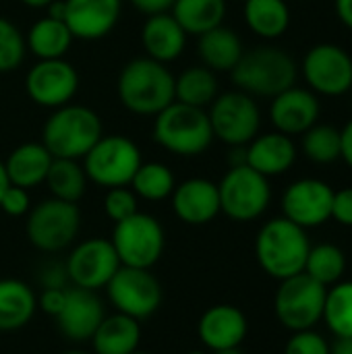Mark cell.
<instances>
[{
  "label": "cell",
  "mask_w": 352,
  "mask_h": 354,
  "mask_svg": "<svg viewBox=\"0 0 352 354\" xmlns=\"http://www.w3.org/2000/svg\"><path fill=\"white\" fill-rule=\"evenodd\" d=\"M104 212L106 216L116 224L122 222L127 218H131L133 214L139 212L137 207V195L133 193L131 187H114L108 189L106 197H104Z\"/></svg>",
  "instance_id": "cell-38"
},
{
  "label": "cell",
  "mask_w": 352,
  "mask_h": 354,
  "mask_svg": "<svg viewBox=\"0 0 352 354\" xmlns=\"http://www.w3.org/2000/svg\"><path fill=\"white\" fill-rule=\"evenodd\" d=\"M122 0H64V23L73 37L95 41L120 21Z\"/></svg>",
  "instance_id": "cell-19"
},
{
  "label": "cell",
  "mask_w": 352,
  "mask_h": 354,
  "mask_svg": "<svg viewBox=\"0 0 352 354\" xmlns=\"http://www.w3.org/2000/svg\"><path fill=\"white\" fill-rule=\"evenodd\" d=\"M137 10L149 15H158V12H168L174 4V0H129Z\"/></svg>",
  "instance_id": "cell-44"
},
{
  "label": "cell",
  "mask_w": 352,
  "mask_h": 354,
  "mask_svg": "<svg viewBox=\"0 0 352 354\" xmlns=\"http://www.w3.org/2000/svg\"><path fill=\"white\" fill-rule=\"evenodd\" d=\"M141 162V151L135 141L124 135H102L83 156V170L93 185L114 189L129 187Z\"/></svg>",
  "instance_id": "cell-6"
},
{
  "label": "cell",
  "mask_w": 352,
  "mask_h": 354,
  "mask_svg": "<svg viewBox=\"0 0 352 354\" xmlns=\"http://www.w3.org/2000/svg\"><path fill=\"white\" fill-rule=\"evenodd\" d=\"M309 278H313L315 282H319L322 286L330 288L334 284H338L344 278L346 272V255L344 251L334 245V243H322L309 249L307 261H305V270H303Z\"/></svg>",
  "instance_id": "cell-33"
},
{
  "label": "cell",
  "mask_w": 352,
  "mask_h": 354,
  "mask_svg": "<svg viewBox=\"0 0 352 354\" xmlns=\"http://www.w3.org/2000/svg\"><path fill=\"white\" fill-rule=\"evenodd\" d=\"M21 2L29 8H46L52 0H21Z\"/></svg>",
  "instance_id": "cell-50"
},
{
  "label": "cell",
  "mask_w": 352,
  "mask_h": 354,
  "mask_svg": "<svg viewBox=\"0 0 352 354\" xmlns=\"http://www.w3.org/2000/svg\"><path fill=\"white\" fill-rule=\"evenodd\" d=\"M311 241L305 228L284 216L268 220L255 236L259 268L274 280H286L305 270Z\"/></svg>",
  "instance_id": "cell-2"
},
{
  "label": "cell",
  "mask_w": 352,
  "mask_h": 354,
  "mask_svg": "<svg viewBox=\"0 0 352 354\" xmlns=\"http://www.w3.org/2000/svg\"><path fill=\"white\" fill-rule=\"evenodd\" d=\"M133 193L145 201H164L172 195L176 180L172 170L162 162H141L131 185Z\"/></svg>",
  "instance_id": "cell-35"
},
{
  "label": "cell",
  "mask_w": 352,
  "mask_h": 354,
  "mask_svg": "<svg viewBox=\"0 0 352 354\" xmlns=\"http://www.w3.org/2000/svg\"><path fill=\"white\" fill-rule=\"evenodd\" d=\"M334 189L322 178H299L282 193V216L297 226L311 230L332 220Z\"/></svg>",
  "instance_id": "cell-16"
},
{
  "label": "cell",
  "mask_w": 352,
  "mask_h": 354,
  "mask_svg": "<svg viewBox=\"0 0 352 354\" xmlns=\"http://www.w3.org/2000/svg\"><path fill=\"white\" fill-rule=\"evenodd\" d=\"M89 342L93 354H131L139 351L141 326L137 319L122 313L106 315Z\"/></svg>",
  "instance_id": "cell-26"
},
{
  "label": "cell",
  "mask_w": 352,
  "mask_h": 354,
  "mask_svg": "<svg viewBox=\"0 0 352 354\" xmlns=\"http://www.w3.org/2000/svg\"><path fill=\"white\" fill-rule=\"evenodd\" d=\"M243 17L247 27L261 39L282 37L290 27V6L286 0H243Z\"/></svg>",
  "instance_id": "cell-28"
},
{
  "label": "cell",
  "mask_w": 352,
  "mask_h": 354,
  "mask_svg": "<svg viewBox=\"0 0 352 354\" xmlns=\"http://www.w3.org/2000/svg\"><path fill=\"white\" fill-rule=\"evenodd\" d=\"M187 44V33L170 12L149 15L141 27V46L145 56L168 64L176 60Z\"/></svg>",
  "instance_id": "cell-23"
},
{
  "label": "cell",
  "mask_w": 352,
  "mask_h": 354,
  "mask_svg": "<svg viewBox=\"0 0 352 354\" xmlns=\"http://www.w3.org/2000/svg\"><path fill=\"white\" fill-rule=\"evenodd\" d=\"M328 288L309 278L305 272L280 280V286L274 297L276 319L288 332L315 330L324 317Z\"/></svg>",
  "instance_id": "cell-9"
},
{
  "label": "cell",
  "mask_w": 352,
  "mask_h": 354,
  "mask_svg": "<svg viewBox=\"0 0 352 354\" xmlns=\"http://www.w3.org/2000/svg\"><path fill=\"white\" fill-rule=\"evenodd\" d=\"M245 52L243 39L239 33L226 25L214 27L197 37V54L214 73H230Z\"/></svg>",
  "instance_id": "cell-25"
},
{
  "label": "cell",
  "mask_w": 352,
  "mask_h": 354,
  "mask_svg": "<svg viewBox=\"0 0 352 354\" xmlns=\"http://www.w3.org/2000/svg\"><path fill=\"white\" fill-rule=\"evenodd\" d=\"M212 354H245L241 351V346H237V348H226V351H218V353H212Z\"/></svg>",
  "instance_id": "cell-51"
},
{
  "label": "cell",
  "mask_w": 352,
  "mask_h": 354,
  "mask_svg": "<svg viewBox=\"0 0 352 354\" xmlns=\"http://www.w3.org/2000/svg\"><path fill=\"white\" fill-rule=\"evenodd\" d=\"M247 332V317L234 305H214L197 322V336L212 353L241 346Z\"/></svg>",
  "instance_id": "cell-21"
},
{
  "label": "cell",
  "mask_w": 352,
  "mask_h": 354,
  "mask_svg": "<svg viewBox=\"0 0 352 354\" xmlns=\"http://www.w3.org/2000/svg\"><path fill=\"white\" fill-rule=\"evenodd\" d=\"M81 228V212L77 203L60 199H44L27 214V241L41 253H58L68 249Z\"/></svg>",
  "instance_id": "cell-8"
},
{
  "label": "cell",
  "mask_w": 352,
  "mask_h": 354,
  "mask_svg": "<svg viewBox=\"0 0 352 354\" xmlns=\"http://www.w3.org/2000/svg\"><path fill=\"white\" fill-rule=\"evenodd\" d=\"M207 116L214 137L228 147H245L261 129V110L257 100L241 89L218 93L210 104Z\"/></svg>",
  "instance_id": "cell-11"
},
{
  "label": "cell",
  "mask_w": 352,
  "mask_h": 354,
  "mask_svg": "<svg viewBox=\"0 0 352 354\" xmlns=\"http://www.w3.org/2000/svg\"><path fill=\"white\" fill-rule=\"evenodd\" d=\"M237 89L253 97H274L280 91L297 85L299 64L278 46H257L245 50L237 66L230 71Z\"/></svg>",
  "instance_id": "cell-3"
},
{
  "label": "cell",
  "mask_w": 352,
  "mask_h": 354,
  "mask_svg": "<svg viewBox=\"0 0 352 354\" xmlns=\"http://www.w3.org/2000/svg\"><path fill=\"white\" fill-rule=\"evenodd\" d=\"M334 12L338 21L352 31V0H334Z\"/></svg>",
  "instance_id": "cell-46"
},
{
  "label": "cell",
  "mask_w": 352,
  "mask_h": 354,
  "mask_svg": "<svg viewBox=\"0 0 352 354\" xmlns=\"http://www.w3.org/2000/svg\"><path fill=\"white\" fill-rule=\"evenodd\" d=\"M322 322L334 336L352 338V280H340L328 288Z\"/></svg>",
  "instance_id": "cell-36"
},
{
  "label": "cell",
  "mask_w": 352,
  "mask_h": 354,
  "mask_svg": "<svg viewBox=\"0 0 352 354\" xmlns=\"http://www.w3.org/2000/svg\"><path fill=\"white\" fill-rule=\"evenodd\" d=\"M120 266L151 270L166 247L162 224L149 214H133L131 218L116 222L110 239Z\"/></svg>",
  "instance_id": "cell-10"
},
{
  "label": "cell",
  "mask_w": 352,
  "mask_h": 354,
  "mask_svg": "<svg viewBox=\"0 0 352 354\" xmlns=\"http://www.w3.org/2000/svg\"><path fill=\"white\" fill-rule=\"evenodd\" d=\"M25 52V35L12 21L0 17V73L15 71L23 62Z\"/></svg>",
  "instance_id": "cell-37"
},
{
  "label": "cell",
  "mask_w": 352,
  "mask_h": 354,
  "mask_svg": "<svg viewBox=\"0 0 352 354\" xmlns=\"http://www.w3.org/2000/svg\"><path fill=\"white\" fill-rule=\"evenodd\" d=\"M39 284L41 288H66L68 276L66 268L60 263H48L39 270Z\"/></svg>",
  "instance_id": "cell-43"
},
{
  "label": "cell",
  "mask_w": 352,
  "mask_h": 354,
  "mask_svg": "<svg viewBox=\"0 0 352 354\" xmlns=\"http://www.w3.org/2000/svg\"><path fill=\"white\" fill-rule=\"evenodd\" d=\"M172 209L176 218L189 226L210 224L220 212L218 185L210 178H187L172 191Z\"/></svg>",
  "instance_id": "cell-20"
},
{
  "label": "cell",
  "mask_w": 352,
  "mask_h": 354,
  "mask_svg": "<svg viewBox=\"0 0 352 354\" xmlns=\"http://www.w3.org/2000/svg\"><path fill=\"white\" fill-rule=\"evenodd\" d=\"M104 317H106V309L100 297L95 295V290L71 286L66 288L64 305L54 319L60 334L66 340L81 344L91 340L93 332L98 330Z\"/></svg>",
  "instance_id": "cell-18"
},
{
  "label": "cell",
  "mask_w": 352,
  "mask_h": 354,
  "mask_svg": "<svg viewBox=\"0 0 352 354\" xmlns=\"http://www.w3.org/2000/svg\"><path fill=\"white\" fill-rule=\"evenodd\" d=\"M131 354H149V353H141V351H135V353H131Z\"/></svg>",
  "instance_id": "cell-54"
},
{
  "label": "cell",
  "mask_w": 352,
  "mask_h": 354,
  "mask_svg": "<svg viewBox=\"0 0 352 354\" xmlns=\"http://www.w3.org/2000/svg\"><path fill=\"white\" fill-rule=\"evenodd\" d=\"M0 209H2L6 216H12V218L27 216L29 209H31V199H29L27 189L8 185V189L4 191V195H2V199H0Z\"/></svg>",
  "instance_id": "cell-40"
},
{
  "label": "cell",
  "mask_w": 352,
  "mask_h": 354,
  "mask_svg": "<svg viewBox=\"0 0 352 354\" xmlns=\"http://www.w3.org/2000/svg\"><path fill=\"white\" fill-rule=\"evenodd\" d=\"M330 354H352V338L334 336V342H330Z\"/></svg>",
  "instance_id": "cell-47"
},
{
  "label": "cell",
  "mask_w": 352,
  "mask_h": 354,
  "mask_svg": "<svg viewBox=\"0 0 352 354\" xmlns=\"http://www.w3.org/2000/svg\"><path fill=\"white\" fill-rule=\"evenodd\" d=\"M62 354H93V353H87V351H66V353Z\"/></svg>",
  "instance_id": "cell-52"
},
{
  "label": "cell",
  "mask_w": 352,
  "mask_h": 354,
  "mask_svg": "<svg viewBox=\"0 0 352 354\" xmlns=\"http://www.w3.org/2000/svg\"><path fill=\"white\" fill-rule=\"evenodd\" d=\"M226 0H174L170 15L178 21L187 35H201L224 25Z\"/></svg>",
  "instance_id": "cell-30"
},
{
  "label": "cell",
  "mask_w": 352,
  "mask_h": 354,
  "mask_svg": "<svg viewBox=\"0 0 352 354\" xmlns=\"http://www.w3.org/2000/svg\"><path fill=\"white\" fill-rule=\"evenodd\" d=\"M37 299L29 284L15 278L0 280V332L23 330L35 315Z\"/></svg>",
  "instance_id": "cell-27"
},
{
  "label": "cell",
  "mask_w": 352,
  "mask_h": 354,
  "mask_svg": "<svg viewBox=\"0 0 352 354\" xmlns=\"http://www.w3.org/2000/svg\"><path fill=\"white\" fill-rule=\"evenodd\" d=\"M120 104L137 116H156L174 102V75L147 56L127 62L116 83Z\"/></svg>",
  "instance_id": "cell-1"
},
{
  "label": "cell",
  "mask_w": 352,
  "mask_h": 354,
  "mask_svg": "<svg viewBox=\"0 0 352 354\" xmlns=\"http://www.w3.org/2000/svg\"><path fill=\"white\" fill-rule=\"evenodd\" d=\"M319 95L313 93L309 87L293 85L274 95L270 102V122L274 124V131L284 133L288 137L307 133L313 124L319 122Z\"/></svg>",
  "instance_id": "cell-17"
},
{
  "label": "cell",
  "mask_w": 352,
  "mask_h": 354,
  "mask_svg": "<svg viewBox=\"0 0 352 354\" xmlns=\"http://www.w3.org/2000/svg\"><path fill=\"white\" fill-rule=\"evenodd\" d=\"M284 354H330V342L315 330L293 332Z\"/></svg>",
  "instance_id": "cell-39"
},
{
  "label": "cell",
  "mask_w": 352,
  "mask_h": 354,
  "mask_svg": "<svg viewBox=\"0 0 352 354\" xmlns=\"http://www.w3.org/2000/svg\"><path fill=\"white\" fill-rule=\"evenodd\" d=\"M102 135V118L91 108L64 104L48 116L41 131V143L52 158L83 160Z\"/></svg>",
  "instance_id": "cell-4"
},
{
  "label": "cell",
  "mask_w": 352,
  "mask_h": 354,
  "mask_svg": "<svg viewBox=\"0 0 352 354\" xmlns=\"http://www.w3.org/2000/svg\"><path fill=\"white\" fill-rule=\"evenodd\" d=\"M220 212L234 222H253L261 218L272 201L270 178L247 164L230 166L218 183Z\"/></svg>",
  "instance_id": "cell-7"
},
{
  "label": "cell",
  "mask_w": 352,
  "mask_h": 354,
  "mask_svg": "<svg viewBox=\"0 0 352 354\" xmlns=\"http://www.w3.org/2000/svg\"><path fill=\"white\" fill-rule=\"evenodd\" d=\"M297 156L299 149L295 139L278 131L259 133L245 145V164L266 178L286 174L295 166Z\"/></svg>",
  "instance_id": "cell-22"
},
{
  "label": "cell",
  "mask_w": 352,
  "mask_h": 354,
  "mask_svg": "<svg viewBox=\"0 0 352 354\" xmlns=\"http://www.w3.org/2000/svg\"><path fill=\"white\" fill-rule=\"evenodd\" d=\"M106 295L116 313L137 322L151 317L162 305V286L149 270L120 266L106 284Z\"/></svg>",
  "instance_id": "cell-13"
},
{
  "label": "cell",
  "mask_w": 352,
  "mask_h": 354,
  "mask_svg": "<svg viewBox=\"0 0 352 354\" xmlns=\"http://www.w3.org/2000/svg\"><path fill=\"white\" fill-rule=\"evenodd\" d=\"M332 220L340 226L352 228V187L334 191L332 199Z\"/></svg>",
  "instance_id": "cell-41"
},
{
  "label": "cell",
  "mask_w": 352,
  "mask_h": 354,
  "mask_svg": "<svg viewBox=\"0 0 352 354\" xmlns=\"http://www.w3.org/2000/svg\"><path fill=\"white\" fill-rule=\"evenodd\" d=\"M340 141H342L340 160H344V164L352 170V118L340 129Z\"/></svg>",
  "instance_id": "cell-45"
},
{
  "label": "cell",
  "mask_w": 352,
  "mask_h": 354,
  "mask_svg": "<svg viewBox=\"0 0 352 354\" xmlns=\"http://www.w3.org/2000/svg\"><path fill=\"white\" fill-rule=\"evenodd\" d=\"M46 10H48V17L64 21V0H52V2L46 6Z\"/></svg>",
  "instance_id": "cell-48"
},
{
  "label": "cell",
  "mask_w": 352,
  "mask_h": 354,
  "mask_svg": "<svg viewBox=\"0 0 352 354\" xmlns=\"http://www.w3.org/2000/svg\"><path fill=\"white\" fill-rule=\"evenodd\" d=\"M46 185L54 199L77 203L87 189V176L77 160L54 158L46 176Z\"/></svg>",
  "instance_id": "cell-32"
},
{
  "label": "cell",
  "mask_w": 352,
  "mask_h": 354,
  "mask_svg": "<svg viewBox=\"0 0 352 354\" xmlns=\"http://www.w3.org/2000/svg\"><path fill=\"white\" fill-rule=\"evenodd\" d=\"M218 97V77L207 66H189L174 77V102L207 108Z\"/></svg>",
  "instance_id": "cell-31"
},
{
  "label": "cell",
  "mask_w": 352,
  "mask_h": 354,
  "mask_svg": "<svg viewBox=\"0 0 352 354\" xmlns=\"http://www.w3.org/2000/svg\"><path fill=\"white\" fill-rule=\"evenodd\" d=\"M64 297H66V288H44L39 299H37V307L46 315L56 317L64 305Z\"/></svg>",
  "instance_id": "cell-42"
},
{
  "label": "cell",
  "mask_w": 352,
  "mask_h": 354,
  "mask_svg": "<svg viewBox=\"0 0 352 354\" xmlns=\"http://www.w3.org/2000/svg\"><path fill=\"white\" fill-rule=\"evenodd\" d=\"M68 282L77 288L100 290L120 268L118 255L108 239H87L73 247L64 263Z\"/></svg>",
  "instance_id": "cell-15"
},
{
  "label": "cell",
  "mask_w": 352,
  "mask_h": 354,
  "mask_svg": "<svg viewBox=\"0 0 352 354\" xmlns=\"http://www.w3.org/2000/svg\"><path fill=\"white\" fill-rule=\"evenodd\" d=\"M73 33L66 27L64 21L41 17L37 19L29 31L25 33V48L31 52L37 60H52V58H64L73 44Z\"/></svg>",
  "instance_id": "cell-29"
},
{
  "label": "cell",
  "mask_w": 352,
  "mask_h": 354,
  "mask_svg": "<svg viewBox=\"0 0 352 354\" xmlns=\"http://www.w3.org/2000/svg\"><path fill=\"white\" fill-rule=\"evenodd\" d=\"M154 118L156 143L174 156H201L216 139L205 108L172 102Z\"/></svg>",
  "instance_id": "cell-5"
},
{
  "label": "cell",
  "mask_w": 352,
  "mask_h": 354,
  "mask_svg": "<svg viewBox=\"0 0 352 354\" xmlns=\"http://www.w3.org/2000/svg\"><path fill=\"white\" fill-rule=\"evenodd\" d=\"M8 174H6V168H4V162L0 160V199H2V195H4V191L8 189Z\"/></svg>",
  "instance_id": "cell-49"
},
{
  "label": "cell",
  "mask_w": 352,
  "mask_h": 354,
  "mask_svg": "<svg viewBox=\"0 0 352 354\" xmlns=\"http://www.w3.org/2000/svg\"><path fill=\"white\" fill-rule=\"evenodd\" d=\"M307 87L324 97H342L352 89V56L346 48L322 41L311 46L301 62Z\"/></svg>",
  "instance_id": "cell-12"
},
{
  "label": "cell",
  "mask_w": 352,
  "mask_h": 354,
  "mask_svg": "<svg viewBox=\"0 0 352 354\" xmlns=\"http://www.w3.org/2000/svg\"><path fill=\"white\" fill-rule=\"evenodd\" d=\"M185 354H212V353H205V351H191V353H185Z\"/></svg>",
  "instance_id": "cell-53"
},
{
  "label": "cell",
  "mask_w": 352,
  "mask_h": 354,
  "mask_svg": "<svg viewBox=\"0 0 352 354\" xmlns=\"http://www.w3.org/2000/svg\"><path fill=\"white\" fill-rule=\"evenodd\" d=\"M79 89V73L64 58L37 60L25 77V91L29 100L41 108L56 110L71 104Z\"/></svg>",
  "instance_id": "cell-14"
},
{
  "label": "cell",
  "mask_w": 352,
  "mask_h": 354,
  "mask_svg": "<svg viewBox=\"0 0 352 354\" xmlns=\"http://www.w3.org/2000/svg\"><path fill=\"white\" fill-rule=\"evenodd\" d=\"M340 129L334 124L317 122L307 133L301 135V151L303 156L317 164V166H330L340 160Z\"/></svg>",
  "instance_id": "cell-34"
},
{
  "label": "cell",
  "mask_w": 352,
  "mask_h": 354,
  "mask_svg": "<svg viewBox=\"0 0 352 354\" xmlns=\"http://www.w3.org/2000/svg\"><path fill=\"white\" fill-rule=\"evenodd\" d=\"M52 160L54 158L44 143H35V141L21 143L10 151V156L4 162L8 183L27 191L46 183Z\"/></svg>",
  "instance_id": "cell-24"
}]
</instances>
